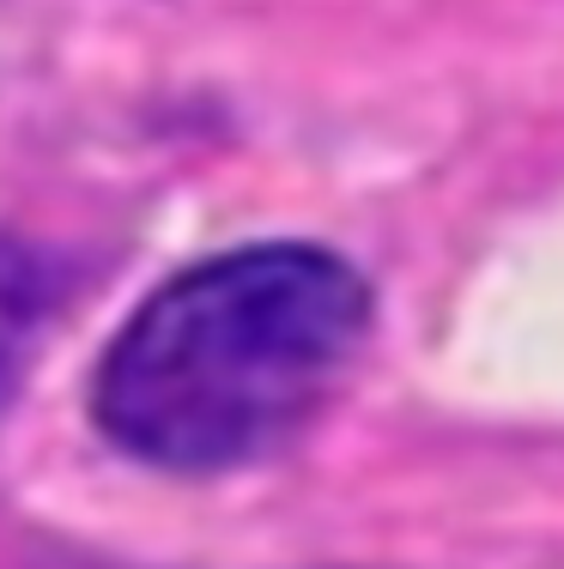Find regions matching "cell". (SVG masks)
Listing matches in <instances>:
<instances>
[{"label": "cell", "mask_w": 564, "mask_h": 569, "mask_svg": "<svg viewBox=\"0 0 564 569\" xmlns=\"http://www.w3.org/2000/svg\"><path fill=\"white\" fill-rule=\"evenodd\" d=\"M370 333V291L340 254L255 242L165 279L103 346L91 412L122 455L231 472L286 449L334 400Z\"/></svg>", "instance_id": "6da1fadb"}, {"label": "cell", "mask_w": 564, "mask_h": 569, "mask_svg": "<svg viewBox=\"0 0 564 569\" xmlns=\"http://www.w3.org/2000/svg\"><path fill=\"white\" fill-rule=\"evenodd\" d=\"M31 321H37V273L24 254H12L0 242V382H7L12 358L31 340Z\"/></svg>", "instance_id": "7a4b0ae2"}]
</instances>
